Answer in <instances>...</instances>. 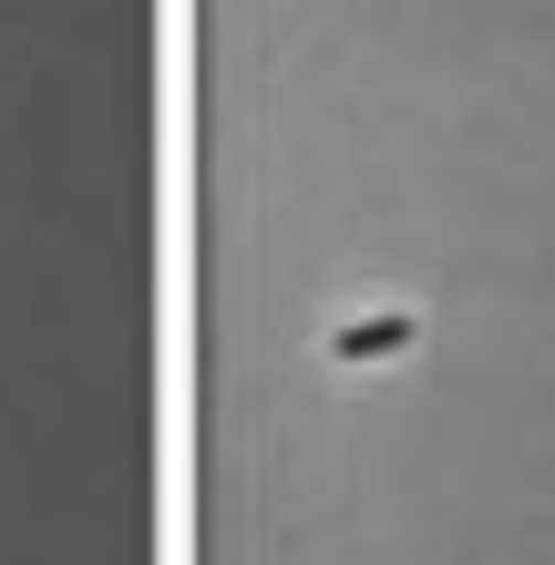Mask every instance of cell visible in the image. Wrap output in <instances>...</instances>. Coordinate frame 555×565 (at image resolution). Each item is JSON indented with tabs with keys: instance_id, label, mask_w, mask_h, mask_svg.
I'll return each mask as SVG.
<instances>
[{
	"instance_id": "obj_1",
	"label": "cell",
	"mask_w": 555,
	"mask_h": 565,
	"mask_svg": "<svg viewBox=\"0 0 555 565\" xmlns=\"http://www.w3.org/2000/svg\"><path fill=\"white\" fill-rule=\"evenodd\" d=\"M412 329H421L412 309H381V319H350V329H340L330 350L350 360V371H361V360H391V350H412Z\"/></svg>"
}]
</instances>
